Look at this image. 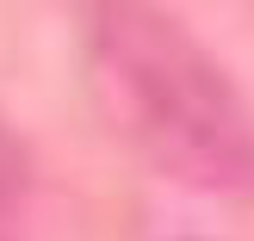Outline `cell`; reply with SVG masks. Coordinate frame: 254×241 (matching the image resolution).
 Wrapping results in <instances>:
<instances>
[{
  "label": "cell",
  "mask_w": 254,
  "mask_h": 241,
  "mask_svg": "<svg viewBox=\"0 0 254 241\" xmlns=\"http://www.w3.org/2000/svg\"><path fill=\"white\" fill-rule=\"evenodd\" d=\"M99 81L155 167L211 192H254V111L186 25L149 0L93 6Z\"/></svg>",
  "instance_id": "1"
}]
</instances>
